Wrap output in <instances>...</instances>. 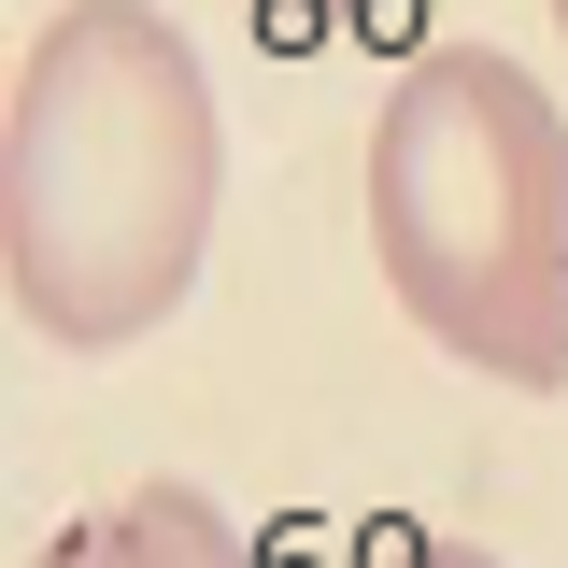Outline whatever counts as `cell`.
<instances>
[{
    "mask_svg": "<svg viewBox=\"0 0 568 568\" xmlns=\"http://www.w3.org/2000/svg\"><path fill=\"white\" fill-rule=\"evenodd\" d=\"M227 129L156 0H58L0 100V284L58 355L156 342L213 256Z\"/></svg>",
    "mask_w": 568,
    "mask_h": 568,
    "instance_id": "6da1fadb",
    "label": "cell"
},
{
    "mask_svg": "<svg viewBox=\"0 0 568 568\" xmlns=\"http://www.w3.org/2000/svg\"><path fill=\"white\" fill-rule=\"evenodd\" d=\"M369 256L511 398L568 384V114L511 43H426L369 114Z\"/></svg>",
    "mask_w": 568,
    "mask_h": 568,
    "instance_id": "7a4b0ae2",
    "label": "cell"
},
{
    "mask_svg": "<svg viewBox=\"0 0 568 568\" xmlns=\"http://www.w3.org/2000/svg\"><path fill=\"white\" fill-rule=\"evenodd\" d=\"M29 568H256V555H242L227 497H200V484H129V497H100V511H71Z\"/></svg>",
    "mask_w": 568,
    "mask_h": 568,
    "instance_id": "3957f363",
    "label": "cell"
},
{
    "mask_svg": "<svg viewBox=\"0 0 568 568\" xmlns=\"http://www.w3.org/2000/svg\"><path fill=\"white\" fill-rule=\"evenodd\" d=\"M413 568H497V555H484V540H426Z\"/></svg>",
    "mask_w": 568,
    "mask_h": 568,
    "instance_id": "277c9868",
    "label": "cell"
},
{
    "mask_svg": "<svg viewBox=\"0 0 568 568\" xmlns=\"http://www.w3.org/2000/svg\"><path fill=\"white\" fill-rule=\"evenodd\" d=\"M555 14H568V0H555Z\"/></svg>",
    "mask_w": 568,
    "mask_h": 568,
    "instance_id": "5b68a950",
    "label": "cell"
}]
</instances>
